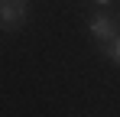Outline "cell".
<instances>
[{"label":"cell","mask_w":120,"mask_h":117,"mask_svg":"<svg viewBox=\"0 0 120 117\" xmlns=\"http://www.w3.org/2000/svg\"><path fill=\"white\" fill-rule=\"evenodd\" d=\"M98 3H101V7H107V3H110V0H98Z\"/></svg>","instance_id":"cell-4"},{"label":"cell","mask_w":120,"mask_h":117,"mask_svg":"<svg viewBox=\"0 0 120 117\" xmlns=\"http://www.w3.org/2000/svg\"><path fill=\"white\" fill-rule=\"evenodd\" d=\"M91 36L98 39V42H104V46H107L110 39L117 36V23L107 16V13H94V16H91Z\"/></svg>","instance_id":"cell-2"},{"label":"cell","mask_w":120,"mask_h":117,"mask_svg":"<svg viewBox=\"0 0 120 117\" xmlns=\"http://www.w3.org/2000/svg\"><path fill=\"white\" fill-rule=\"evenodd\" d=\"M26 16H29V3L26 0H0V26L3 29H13Z\"/></svg>","instance_id":"cell-1"},{"label":"cell","mask_w":120,"mask_h":117,"mask_svg":"<svg viewBox=\"0 0 120 117\" xmlns=\"http://www.w3.org/2000/svg\"><path fill=\"white\" fill-rule=\"evenodd\" d=\"M107 55H110V58H114V62L120 65V33L110 39V42H107Z\"/></svg>","instance_id":"cell-3"}]
</instances>
